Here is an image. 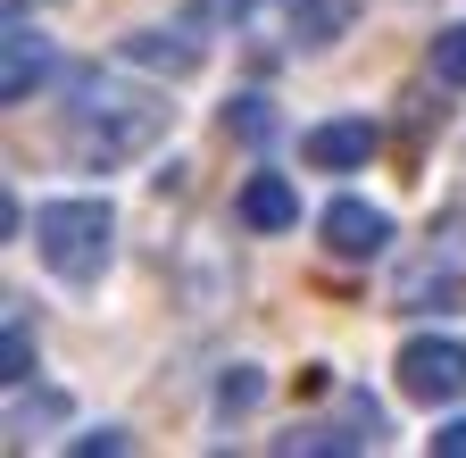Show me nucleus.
Masks as SVG:
<instances>
[{"instance_id": "nucleus-1", "label": "nucleus", "mask_w": 466, "mask_h": 458, "mask_svg": "<svg viewBox=\"0 0 466 458\" xmlns=\"http://www.w3.org/2000/svg\"><path fill=\"white\" fill-rule=\"evenodd\" d=\"M167 117H175V100H158V92H126V84H84V100L67 108V126H58V142H67V158L76 167H126V158H142L158 134H167Z\"/></svg>"}, {"instance_id": "nucleus-2", "label": "nucleus", "mask_w": 466, "mask_h": 458, "mask_svg": "<svg viewBox=\"0 0 466 458\" xmlns=\"http://www.w3.org/2000/svg\"><path fill=\"white\" fill-rule=\"evenodd\" d=\"M34 250L58 283H100L116 259V209L108 200H42L34 209Z\"/></svg>"}, {"instance_id": "nucleus-3", "label": "nucleus", "mask_w": 466, "mask_h": 458, "mask_svg": "<svg viewBox=\"0 0 466 458\" xmlns=\"http://www.w3.org/2000/svg\"><path fill=\"white\" fill-rule=\"evenodd\" d=\"M400 392L417 400V409H450V400H466V341L458 333H417L400 351Z\"/></svg>"}, {"instance_id": "nucleus-4", "label": "nucleus", "mask_w": 466, "mask_h": 458, "mask_svg": "<svg viewBox=\"0 0 466 458\" xmlns=\"http://www.w3.org/2000/svg\"><path fill=\"white\" fill-rule=\"evenodd\" d=\"M317 242H325L333 259H383V250H391V217H383L375 200H333V209L317 217Z\"/></svg>"}, {"instance_id": "nucleus-5", "label": "nucleus", "mask_w": 466, "mask_h": 458, "mask_svg": "<svg viewBox=\"0 0 466 458\" xmlns=\"http://www.w3.org/2000/svg\"><path fill=\"white\" fill-rule=\"evenodd\" d=\"M116 59L142 67V76H200L208 42H200V34H184V25H142V34L116 42Z\"/></svg>"}, {"instance_id": "nucleus-6", "label": "nucleus", "mask_w": 466, "mask_h": 458, "mask_svg": "<svg viewBox=\"0 0 466 458\" xmlns=\"http://www.w3.org/2000/svg\"><path fill=\"white\" fill-rule=\"evenodd\" d=\"M42 76H50V34H42L25 9H9V59H0V100H9V108H25Z\"/></svg>"}, {"instance_id": "nucleus-7", "label": "nucleus", "mask_w": 466, "mask_h": 458, "mask_svg": "<svg viewBox=\"0 0 466 458\" xmlns=\"http://www.w3.org/2000/svg\"><path fill=\"white\" fill-rule=\"evenodd\" d=\"M233 217H242L250 234H291V225H300V192H291V176L258 167V176L233 192Z\"/></svg>"}, {"instance_id": "nucleus-8", "label": "nucleus", "mask_w": 466, "mask_h": 458, "mask_svg": "<svg viewBox=\"0 0 466 458\" xmlns=\"http://www.w3.org/2000/svg\"><path fill=\"white\" fill-rule=\"evenodd\" d=\"M375 142H383V134H375L367 117H325V126L300 142V158L325 167V176H350V167H367V158H375Z\"/></svg>"}, {"instance_id": "nucleus-9", "label": "nucleus", "mask_w": 466, "mask_h": 458, "mask_svg": "<svg viewBox=\"0 0 466 458\" xmlns=\"http://www.w3.org/2000/svg\"><path fill=\"white\" fill-rule=\"evenodd\" d=\"M350 17H359V0H291V9H283L291 42H309V50L341 42V34H350Z\"/></svg>"}, {"instance_id": "nucleus-10", "label": "nucleus", "mask_w": 466, "mask_h": 458, "mask_svg": "<svg viewBox=\"0 0 466 458\" xmlns=\"http://www.w3.org/2000/svg\"><path fill=\"white\" fill-rule=\"evenodd\" d=\"M225 134L250 142V150H267V142L283 134V108H275L267 92H233V100H225Z\"/></svg>"}, {"instance_id": "nucleus-11", "label": "nucleus", "mask_w": 466, "mask_h": 458, "mask_svg": "<svg viewBox=\"0 0 466 458\" xmlns=\"http://www.w3.org/2000/svg\"><path fill=\"white\" fill-rule=\"evenodd\" d=\"M0 383L9 392L34 383V325H25V309H9V333H0Z\"/></svg>"}, {"instance_id": "nucleus-12", "label": "nucleus", "mask_w": 466, "mask_h": 458, "mask_svg": "<svg viewBox=\"0 0 466 458\" xmlns=\"http://www.w3.org/2000/svg\"><path fill=\"white\" fill-rule=\"evenodd\" d=\"M425 67H433V84L466 92V25H441V34H433V50H425Z\"/></svg>"}, {"instance_id": "nucleus-13", "label": "nucleus", "mask_w": 466, "mask_h": 458, "mask_svg": "<svg viewBox=\"0 0 466 458\" xmlns=\"http://www.w3.org/2000/svg\"><path fill=\"white\" fill-rule=\"evenodd\" d=\"M258 392H267V375H258V367H225V375H217V417L258 409Z\"/></svg>"}, {"instance_id": "nucleus-14", "label": "nucleus", "mask_w": 466, "mask_h": 458, "mask_svg": "<svg viewBox=\"0 0 466 458\" xmlns=\"http://www.w3.org/2000/svg\"><path fill=\"white\" fill-rule=\"evenodd\" d=\"M67 450H76V458H100V450H126V433H116V425H100V433H76Z\"/></svg>"}, {"instance_id": "nucleus-15", "label": "nucleus", "mask_w": 466, "mask_h": 458, "mask_svg": "<svg viewBox=\"0 0 466 458\" xmlns=\"http://www.w3.org/2000/svg\"><path fill=\"white\" fill-rule=\"evenodd\" d=\"M433 450H441V458H466V417H441V425H433Z\"/></svg>"}, {"instance_id": "nucleus-16", "label": "nucleus", "mask_w": 466, "mask_h": 458, "mask_svg": "<svg viewBox=\"0 0 466 458\" xmlns=\"http://www.w3.org/2000/svg\"><path fill=\"white\" fill-rule=\"evenodd\" d=\"M9 9H34V0H9Z\"/></svg>"}]
</instances>
